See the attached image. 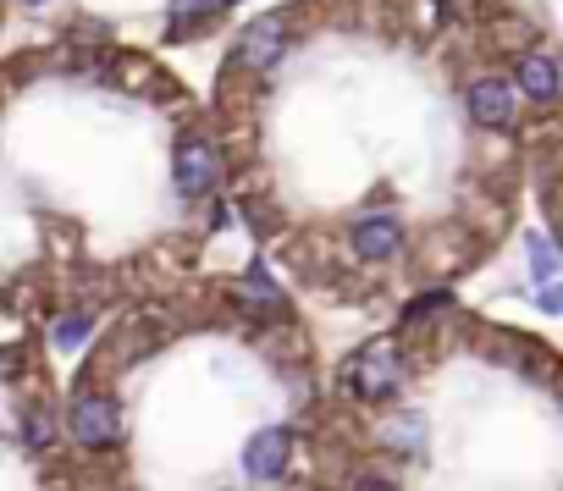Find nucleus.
Masks as SVG:
<instances>
[{
  "instance_id": "obj_17",
  "label": "nucleus",
  "mask_w": 563,
  "mask_h": 491,
  "mask_svg": "<svg viewBox=\"0 0 563 491\" xmlns=\"http://www.w3.org/2000/svg\"><path fill=\"white\" fill-rule=\"evenodd\" d=\"M349 491H398V480H393V475H360Z\"/></svg>"
},
{
  "instance_id": "obj_14",
  "label": "nucleus",
  "mask_w": 563,
  "mask_h": 491,
  "mask_svg": "<svg viewBox=\"0 0 563 491\" xmlns=\"http://www.w3.org/2000/svg\"><path fill=\"white\" fill-rule=\"evenodd\" d=\"M221 7H227V0H172V7H166V12H172V34H194V29L210 23Z\"/></svg>"
},
{
  "instance_id": "obj_8",
  "label": "nucleus",
  "mask_w": 563,
  "mask_h": 491,
  "mask_svg": "<svg viewBox=\"0 0 563 491\" xmlns=\"http://www.w3.org/2000/svg\"><path fill=\"white\" fill-rule=\"evenodd\" d=\"M349 249L365 260V266H382L393 255H404V221L398 215H360L349 226Z\"/></svg>"
},
{
  "instance_id": "obj_19",
  "label": "nucleus",
  "mask_w": 563,
  "mask_h": 491,
  "mask_svg": "<svg viewBox=\"0 0 563 491\" xmlns=\"http://www.w3.org/2000/svg\"><path fill=\"white\" fill-rule=\"evenodd\" d=\"M23 7H45V0H23Z\"/></svg>"
},
{
  "instance_id": "obj_18",
  "label": "nucleus",
  "mask_w": 563,
  "mask_h": 491,
  "mask_svg": "<svg viewBox=\"0 0 563 491\" xmlns=\"http://www.w3.org/2000/svg\"><path fill=\"white\" fill-rule=\"evenodd\" d=\"M558 226H563V199H558Z\"/></svg>"
},
{
  "instance_id": "obj_15",
  "label": "nucleus",
  "mask_w": 563,
  "mask_h": 491,
  "mask_svg": "<svg viewBox=\"0 0 563 491\" xmlns=\"http://www.w3.org/2000/svg\"><path fill=\"white\" fill-rule=\"evenodd\" d=\"M453 310V288H431V293H420L409 310H404V326L415 332V326H426V321H437V315H448Z\"/></svg>"
},
{
  "instance_id": "obj_13",
  "label": "nucleus",
  "mask_w": 563,
  "mask_h": 491,
  "mask_svg": "<svg viewBox=\"0 0 563 491\" xmlns=\"http://www.w3.org/2000/svg\"><path fill=\"white\" fill-rule=\"evenodd\" d=\"M23 442H29V453H45L56 442V409L51 403H29L23 409Z\"/></svg>"
},
{
  "instance_id": "obj_4",
  "label": "nucleus",
  "mask_w": 563,
  "mask_h": 491,
  "mask_svg": "<svg viewBox=\"0 0 563 491\" xmlns=\"http://www.w3.org/2000/svg\"><path fill=\"white\" fill-rule=\"evenodd\" d=\"M282 56H288V23L282 18H260L232 40V67L238 72H271Z\"/></svg>"
},
{
  "instance_id": "obj_1",
  "label": "nucleus",
  "mask_w": 563,
  "mask_h": 491,
  "mask_svg": "<svg viewBox=\"0 0 563 491\" xmlns=\"http://www.w3.org/2000/svg\"><path fill=\"white\" fill-rule=\"evenodd\" d=\"M360 403H371V409H382V403H393L398 392H404V381H409V354H404V343L398 337H376V343H365V348H354L349 359H343V376H338Z\"/></svg>"
},
{
  "instance_id": "obj_7",
  "label": "nucleus",
  "mask_w": 563,
  "mask_h": 491,
  "mask_svg": "<svg viewBox=\"0 0 563 491\" xmlns=\"http://www.w3.org/2000/svg\"><path fill=\"white\" fill-rule=\"evenodd\" d=\"M294 464V431L288 425H265L243 442V475L249 480H282Z\"/></svg>"
},
{
  "instance_id": "obj_10",
  "label": "nucleus",
  "mask_w": 563,
  "mask_h": 491,
  "mask_svg": "<svg viewBox=\"0 0 563 491\" xmlns=\"http://www.w3.org/2000/svg\"><path fill=\"white\" fill-rule=\"evenodd\" d=\"M382 447H393L404 458H420V447H426V414H415V409L387 414L382 420Z\"/></svg>"
},
{
  "instance_id": "obj_6",
  "label": "nucleus",
  "mask_w": 563,
  "mask_h": 491,
  "mask_svg": "<svg viewBox=\"0 0 563 491\" xmlns=\"http://www.w3.org/2000/svg\"><path fill=\"white\" fill-rule=\"evenodd\" d=\"M464 111H470V122H481V127H514L519 122V94H514V83L508 78H470V89H464Z\"/></svg>"
},
{
  "instance_id": "obj_3",
  "label": "nucleus",
  "mask_w": 563,
  "mask_h": 491,
  "mask_svg": "<svg viewBox=\"0 0 563 491\" xmlns=\"http://www.w3.org/2000/svg\"><path fill=\"white\" fill-rule=\"evenodd\" d=\"M227 177V160H221V144L205 138V133H183L177 149H172V182L183 199H210Z\"/></svg>"
},
{
  "instance_id": "obj_11",
  "label": "nucleus",
  "mask_w": 563,
  "mask_h": 491,
  "mask_svg": "<svg viewBox=\"0 0 563 491\" xmlns=\"http://www.w3.org/2000/svg\"><path fill=\"white\" fill-rule=\"evenodd\" d=\"M525 255H530V282H536V288L563 282V255H558V243H552V237L530 232V237H525Z\"/></svg>"
},
{
  "instance_id": "obj_9",
  "label": "nucleus",
  "mask_w": 563,
  "mask_h": 491,
  "mask_svg": "<svg viewBox=\"0 0 563 491\" xmlns=\"http://www.w3.org/2000/svg\"><path fill=\"white\" fill-rule=\"evenodd\" d=\"M238 293H243V304H249V315H288V293H282L276 282H271V271L254 260V266H243V277H238Z\"/></svg>"
},
{
  "instance_id": "obj_20",
  "label": "nucleus",
  "mask_w": 563,
  "mask_h": 491,
  "mask_svg": "<svg viewBox=\"0 0 563 491\" xmlns=\"http://www.w3.org/2000/svg\"><path fill=\"white\" fill-rule=\"evenodd\" d=\"M227 7H232V0H227Z\"/></svg>"
},
{
  "instance_id": "obj_16",
  "label": "nucleus",
  "mask_w": 563,
  "mask_h": 491,
  "mask_svg": "<svg viewBox=\"0 0 563 491\" xmlns=\"http://www.w3.org/2000/svg\"><path fill=\"white\" fill-rule=\"evenodd\" d=\"M530 299H536V310H547V315H563V282H547V288H536Z\"/></svg>"
},
{
  "instance_id": "obj_12",
  "label": "nucleus",
  "mask_w": 563,
  "mask_h": 491,
  "mask_svg": "<svg viewBox=\"0 0 563 491\" xmlns=\"http://www.w3.org/2000/svg\"><path fill=\"white\" fill-rule=\"evenodd\" d=\"M89 337H95V315H89V310H67V315L51 326V343H56L62 354H78Z\"/></svg>"
},
{
  "instance_id": "obj_2",
  "label": "nucleus",
  "mask_w": 563,
  "mask_h": 491,
  "mask_svg": "<svg viewBox=\"0 0 563 491\" xmlns=\"http://www.w3.org/2000/svg\"><path fill=\"white\" fill-rule=\"evenodd\" d=\"M67 436L84 447V453H111L122 447V409L111 392L100 387H78L73 403H67Z\"/></svg>"
},
{
  "instance_id": "obj_5",
  "label": "nucleus",
  "mask_w": 563,
  "mask_h": 491,
  "mask_svg": "<svg viewBox=\"0 0 563 491\" xmlns=\"http://www.w3.org/2000/svg\"><path fill=\"white\" fill-rule=\"evenodd\" d=\"M508 83H514V94H525L536 105H558V94H563V62L552 51H541V45H525L514 56V78Z\"/></svg>"
}]
</instances>
